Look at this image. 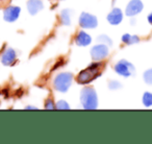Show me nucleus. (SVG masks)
Instances as JSON below:
<instances>
[{
  "label": "nucleus",
  "instance_id": "f257e3e1",
  "mask_svg": "<svg viewBox=\"0 0 152 144\" xmlns=\"http://www.w3.org/2000/svg\"><path fill=\"white\" fill-rule=\"evenodd\" d=\"M80 101L86 110H95L98 107V97L96 91L91 87H85L81 90Z\"/></svg>",
  "mask_w": 152,
  "mask_h": 144
},
{
  "label": "nucleus",
  "instance_id": "9d476101",
  "mask_svg": "<svg viewBox=\"0 0 152 144\" xmlns=\"http://www.w3.org/2000/svg\"><path fill=\"white\" fill-rule=\"evenodd\" d=\"M122 20H123V13L120 9H114L107 15L108 23L113 24V25H117V24L121 23Z\"/></svg>",
  "mask_w": 152,
  "mask_h": 144
},
{
  "label": "nucleus",
  "instance_id": "0eeeda50",
  "mask_svg": "<svg viewBox=\"0 0 152 144\" xmlns=\"http://www.w3.org/2000/svg\"><path fill=\"white\" fill-rule=\"evenodd\" d=\"M20 13H21V9L19 7H9L4 10L3 12V19L7 22H15L16 20L19 18Z\"/></svg>",
  "mask_w": 152,
  "mask_h": 144
},
{
  "label": "nucleus",
  "instance_id": "9b49d317",
  "mask_svg": "<svg viewBox=\"0 0 152 144\" xmlns=\"http://www.w3.org/2000/svg\"><path fill=\"white\" fill-rule=\"evenodd\" d=\"M92 42V38L89 34H87L86 32H79L78 34L76 35V38H75V43L76 45H78V46L81 47H85L90 45Z\"/></svg>",
  "mask_w": 152,
  "mask_h": 144
},
{
  "label": "nucleus",
  "instance_id": "ddd939ff",
  "mask_svg": "<svg viewBox=\"0 0 152 144\" xmlns=\"http://www.w3.org/2000/svg\"><path fill=\"white\" fill-rule=\"evenodd\" d=\"M61 22L64 25L71 24V12L70 10H64L61 13Z\"/></svg>",
  "mask_w": 152,
  "mask_h": 144
},
{
  "label": "nucleus",
  "instance_id": "6e6552de",
  "mask_svg": "<svg viewBox=\"0 0 152 144\" xmlns=\"http://www.w3.org/2000/svg\"><path fill=\"white\" fill-rule=\"evenodd\" d=\"M143 10V3L141 0H131L130 2L127 4L125 14L129 17H132L137 14H140Z\"/></svg>",
  "mask_w": 152,
  "mask_h": 144
},
{
  "label": "nucleus",
  "instance_id": "423d86ee",
  "mask_svg": "<svg viewBox=\"0 0 152 144\" xmlns=\"http://www.w3.org/2000/svg\"><path fill=\"white\" fill-rule=\"evenodd\" d=\"M91 55H92V59L95 62L102 61V60H104L108 55L107 46L104 44H101V43L98 45H95L91 49Z\"/></svg>",
  "mask_w": 152,
  "mask_h": 144
},
{
  "label": "nucleus",
  "instance_id": "a211bd4d",
  "mask_svg": "<svg viewBox=\"0 0 152 144\" xmlns=\"http://www.w3.org/2000/svg\"><path fill=\"white\" fill-rule=\"evenodd\" d=\"M108 88H110V90H118V89H120V88H122V85H121V83L118 81H110V83H108Z\"/></svg>",
  "mask_w": 152,
  "mask_h": 144
},
{
  "label": "nucleus",
  "instance_id": "6ab92c4d",
  "mask_svg": "<svg viewBox=\"0 0 152 144\" xmlns=\"http://www.w3.org/2000/svg\"><path fill=\"white\" fill-rule=\"evenodd\" d=\"M45 109H47V110H53V109H55V106L52 100L51 99L46 100V102H45Z\"/></svg>",
  "mask_w": 152,
  "mask_h": 144
},
{
  "label": "nucleus",
  "instance_id": "f3484780",
  "mask_svg": "<svg viewBox=\"0 0 152 144\" xmlns=\"http://www.w3.org/2000/svg\"><path fill=\"white\" fill-rule=\"evenodd\" d=\"M55 109H57V110H69L70 106L68 104L67 101H65V100H58V101L56 102Z\"/></svg>",
  "mask_w": 152,
  "mask_h": 144
},
{
  "label": "nucleus",
  "instance_id": "5701e85b",
  "mask_svg": "<svg viewBox=\"0 0 152 144\" xmlns=\"http://www.w3.org/2000/svg\"><path fill=\"white\" fill-rule=\"evenodd\" d=\"M26 109H34V110H37V108H36V107H31V106H28V107H26Z\"/></svg>",
  "mask_w": 152,
  "mask_h": 144
},
{
  "label": "nucleus",
  "instance_id": "2eb2a0df",
  "mask_svg": "<svg viewBox=\"0 0 152 144\" xmlns=\"http://www.w3.org/2000/svg\"><path fill=\"white\" fill-rule=\"evenodd\" d=\"M97 40L99 41L101 44H104V45H106V46H110V45H113L112 39H110L108 36H106V35H101V36H99Z\"/></svg>",
  "mask_w": 152,
  "mask_h": 144
},
{
  "label": "nucleus",
  "instance_id": "7ed1b4c3",
  "mask_svg": "<svg viewBox=\"0 0 152 144\" xmlns=\"http://www.w3.org/2000/svg\"><path fill=\"white\" fill-rule=\"evenodd\" d=\"M72 81H73V75L69 72H61L53 81V87L56 91L65 93L69 90L70 86L72 85Z\"/></svg>",
  "mask_w": 152,
  "mask_h": 144
},
{
  "label": "nucleus",
  "instance_id": "39448f33",
  "mask_svg": "<svg viewBox=\"0 0 152 144\" xmlns=\"http://www.w3.org/2000/svg\"><path fill=\"white\" fill-rule=\"evenodd\" d=\"M79 25L83 28H87V29H91V28H95L98 25V20L96 16L91 15L89 13H83L79 17Z\"/></svg>",
  "mask_w": 152,
  "mask_h": 144
},
{
  "label": "nucleus",
  "instance_id": "aec40b11",
  "mask_svg": "<svg viewBox=\"0 0 152 144\" xmlns=\"http://www.w3.org/2000/svg\"><path fill=\"white\" fill-rule=\"evenodd\" d=\"M130 39H131V35H129V34H125V35H123V37H122V41L125 44H128V45H129V42H130Z\"/></svg>",
  "mask_w": 152,
  "mask_h": 144
},
{
  "label": "nucleus",
  "instance_id": "20e7f679",
  "mask_svg": "<svg viewBox=\"0 0 152 144\" xmlns=\"http://www.w3.org/2000/svg\"><path fill=\"white\" fill-rule=\"evenodd\" d=\"M115 71L117 72V74L121 75L123 77H129L131 75L134 74V66L128 61L125 60H121L115 65Z\"/></svg>",
  "mask_w": 152,
  "mask_h": 144
},
{
  "label": "nucleus",
  "instance_id": "dca6fc26",
  "mask_svg": "<svg viewBox=\"0 0 152 144\" xmlns=\"http://www.w3.org/2000/svg\"><path fill=\"white\" fill-rule=\"evenodd\" d=\"M144 81L148 85H152V68L145 71V73H144Z\"/></svg>",
  "mask_w": 152,
  "mask_h": 144
},
{
  "label": "nucleus",
  "instance_id": "1a4fd4ad",
  "mask_svg": "<svg viewBox=\"0 0 152 144\" xmlns=\"http://www.w3.org/2000/svg\"><path fill=\"white\" fill-rule=\"evenodd\" d=\"M17 53L13 48H7L1 55V63L4 66H12L16 62Z\"/></svg>",
  "mask_w": 152,
  "mask_h": 144
},
{
  "label": "nucleus",
  "instance_id": "4468645a",
  "mask_svg": "<svg viewBox=\"0 0 152 144\" xmlns=\"http://www.w3.org/2000/svg\"><path fill=\"white\" fill-rule=\"evenodd\" d=\"M143 104L145 107L152 106V93L151 92H145L143 95Z\"/></svg>",
  "mask_w": 152,
  "mask_h": 144
},
{
  "label": "nucleus",
  "instance_id": "f8f14e48",
  "mask_svg": "<svg viewBox=\"0 0 152 144\" xmlns=\"http://www.w3.org/2000/svg\"><path fill=\"white\" fill-rule=\"evenodd\" d=\"M44 4L41 0H28L27 1V10L30 15H37L40 11H42Z\"/></svg>",
  "mask_w": 152,
  "mask_h": 144
},
{
  "label": "nucleus",
  "instance_id": "412c9836",
  "mask_svg": "<svg viewBox=\"0 0 152 144\" xmlns=\"http://www.w3.org/2000/svg\"><path fill=\"white\" fill-rule=\"evenodd\" d=\"M140 42V38L137 36H131L130 39V42H129V45H132V44H137V43Z\"/></svg>",
  "mask_w": 152,
  "mask_h": 144
},
{
  "label": "nucleus",
  "instance_id": "4be33fe9",
  "mask_svg": "<svg viewBox=\"0 0 152 144\" xmlns=\"http://www.w3.org/2000/svg\"><path fill=\"white\" fill-rule=\"evenodd\" d=\"M147 19H148V22H149V24H151V25H152V13H150L149 15H148Z\"/></svg>",
  "mask_w": 152,
  "mask_h": 144
},
{
  "label": "nucleus",
  "instance_id": "f03ea898",
  "mask_svg": "<svg viewBox=\"0 0 152 144\" xmlns=\"http://www.w3.org/2000/svg\"><path fill=\"white\" fill-rule=\"evenodd\" d=\"M100 68H101V64L100 63H93L92 65H90L87 69L83 70L77 76V82L81 85H87V84L91 83L92 81H94L95 79H97V76L100 75Z\"/></svg>",
  "mask_w": 152,
  "mask_h": 144
}]
</instances>
